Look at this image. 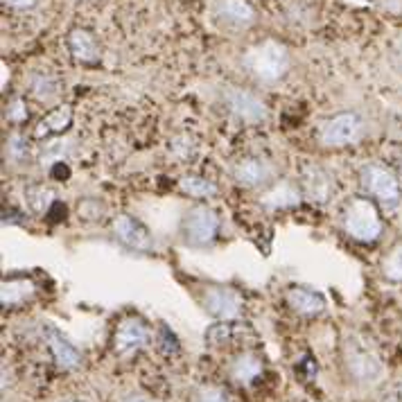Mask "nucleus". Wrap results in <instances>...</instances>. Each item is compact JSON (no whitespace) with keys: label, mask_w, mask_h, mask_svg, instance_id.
Returning <instances> with one entry per match:
<instances>
[{"label":"nucleus","mask_w":402,"mask_h":402,"mask_svg":"<svg viewBox=\"0 0 402 402\" xmlns=\"http://www.w3.org/2000/svg\"><path fill=\"white\" fill-rule=\"evenodd\" d=\"M244 68L256 80L265 84H274L285 77L289 70V50L280 41L267 39L244 52Z\"/></svg>","instance_id":"obj_1"},{"label":"nucleus","mask_w":402,"mask_h":402,"mask_svg":"<svg viewBox=\"0 0 402 402\" xmlns=\"http://www.w3.org/2000/svg\"><path fill=\"white\" fill-rule=\"evenodd\" d=\"M341 224H344V231L348 233L353 240L364 242V244H371L379 240V235H382V217H379L375 201H371L368 197L348 199V203L344 206V213H341Z\"/></svg>","instance_id":"obj_2"},{"label":"nucleus","mask_w":402,"mask_h":402,"mask_svg":"<svg viewBox=\"0 0 402 402\" xmlns=\"http://www.w3.org/2000/svg\"><path fill=\"white\" fill-rule=\"evenodd\" d=\"M344 364L351 379L357 384H375L384 375V364L379 355L360 334H351L344 341Z\"/></svg>","instance_id":"obj_3"},{"label":"nucleus","mask_w":402,"mask_h":402,"mask_svg":"<svg viewBox=\"0 0 402 402\" xmlns=\"http://www.w3.org/2000/svg\"><path fill=\"white\" fill-rule=\"evenodd\" d=\"M364 136V120L353 111L337 113L317 127V143L325 149H341L360 143Z\"/></svg>","instance_id":"obj_4"},{"label":"nucleus","mask_w":402,"mask_h":402,"mask_svg":"<svg viewBox=\"0 0 402 402\" xmlns=\"http://www.w3.org/2000/svg\"><path fill=\"white\" fill-rule=\"evenodd\" d=\"M220 215L211 206L194 203L190 211L183 215L181 222V237L190 246H211L217 235H220Z\"/></svg>","instance_id":"obj_5"},{"label":"nucleus","mask_w":402,"mask_h":402,"mask_svg":"<svg viewBox=\"0 0 402 402\" xmlns=\"http://www.w3.org/2000/svg\"><path fill=\"white\" fill-rule=\"evenodd\" d=\"M362 186L364 190L371 194L375 201H379L382 206H394L400 203L402 199V190H400V181L396 179V175L389 168L379 165V163H366L362 168Z\"/></svg>","instance_id":"obj_6"},{"label":"nucleus","mask_w":402,"mask_h":402,"mask_svg":"<svg viewBox=\"0 0 402 402\" xmlns=\"http://www.w3.org/2000/svg\"><path fill=\"white\" fill-rule=\"evenodd\" d=\"M224 104L237 120H242L246 125H258L267 120L269 108L263 102V97H258L253 91L242 89V86H226L224 93Z\"/></svg>","instance_id":"obj_7"},{"label":"nucleus","mask_w":402,"mask_h":402,"mask_svg":"<svg viewBox=\"0 0 402 402\" xmlns=\"http://www.w3.org/2000/svg\"><path fill=\"white\" fill-rule=\"evenodd\" d=\"M203 308L220 321H235L244 310V301L235 289L224 285H211L203 289Z\"/></svg>","instance_id":"obj_8"},{"label":"nucleus","mask_w":402,"mask_h":402,"mask_svg":"<svg viewBox=\"0 0 402 402\" xmlns=\"http://www.w3.org/2000/svg\"><path fill=\"white\" fill-rule=\"evenodd\" d=\"M111 231L115 235V240L125 244L127 249L138 253H149L154 251V237L147 231V226L143 222H138L136 217L132 215H118L113 224H111Z\"/></svg>","instance_id":"obj_9"},{"label":"nucleus","mask_w":402,"mask_h":402,"mask_svg":"<svg viewBox=\"0 0 402 402\" xmlns=\"http://www.w3.org/2000/svg\"><path fill=\"white\" fill-rule=\"evenodd\" d=\"M149 341V328L143 319L138 317H127L118 323L115 334H113V351L120 357H132L140 353Z\"/></svg>","instance_id":"obj_10"},{"label":"nucleus","mask_w":402,"mask_h":402,"mask_svg":"<svg viewBox=\"0 0 402 402\" xmlns=\"http://www.w3.org/2000/svg\"><path fill=\"white\" fill-rule=\"evenodd\" d=\"M231 177L235 179L237 186L242 188L271 186L274 165H271L267 158H260V156H242L231 165Z\"/></svg>","instance_id":"obj_11"},{"label":"nucleus","mask_w":402,"mask_h":402,"mask_svg":"<svg viewBox=\"0 0 402 402\" xmlns=\"http://www.w3.org/2000/svg\"><path fill=\"white\" fill-rule=\"evenodd\" d=\"M43 341H46L54 364H57L59 368H63V371H75V368L82 364V353L75 348V346L57 328L46 325V328H43Z\"/></svg>","instance_id":"obj_12"},{"label":"nucleus","mask_w":402,"mask_h":402,"mask_svg":"<svg viewBox=\"0 0 402 402\" xmlns=\"http://www.w3.org/2000/svg\"><path fill=\"white\" fill-rule=\"evenodd\" d=\"M215 18L226 27L244 30L256 23V9L246 0H217Z\"/></svg>","instance_id":"obj_13"},{"label":"nucleus","mask_w":402,"mask_h":402,"mask_svg":"<svg viewBox=\"0 0 402 402\" xmlns=\"http://www.w3.org/2000/svg\"><path fill=\"white\" fill-rule=\"evenodd\" d=\"M301 190L314 203H328L330 197H332V192H334V183H332L330 175L323 168L312 165V168L303 170Z\"/></svg>","instance_id":"obj_14"},{"label":"nucleus","mask_w":402,"mask_h":402,"mask_svg":"<svg viewBox=\"0 0 402 402\" xmlns=\"http://www.w3.org/2000/svg\"><path fill=\"white\" fill-rule=\"evenodd\" d=\"M301 199H303L301 186H296V183H291L287 179H282V181H274L263 192L260 203L269 211H285V208H291V206H299Z\"/></svg>","instance_id":"obj_15"},{"label":"nucleus","mask_w":402,"mask_h":402,"mask_svg":"<svg viewBox=\"0 0 402 402\" xmlns=\"http://www.w3.org/2000/svg\"><path fill=\"white\" fill-rule=\"evenodd\" d=\"M68 50L73 54L75 61L80 63H97L100 61V43L93 37V32L84 30V27H77L73 30L68 34Z\"/></svg>","instance_id":"obj_16"},{"label":"nucleus","mask_w":402,"mask_h":402,"mask_svg":"<svg viewBox=\"0 0 402 402\" xmlns=\"http://www.w3.org/2000/svg\"><path fill=\"white\" fill-rule=\"evenodd\" d=\"M287 306L301 317H319L325 310V299L319 291L308 289V287H289L285 294Z\"/></svg>","instance_id":"obj_17"},{"label":"nucleus","mask_w":402,"mask_h":402,"mask_svg":"<svg viewBox=\"0 0 402 402\" xmlns=\"http://www.w3.org/2000/svg\"><path fill=\"white\" fill-rule=\"evenodd\" d=\"M265 371V364L263 360L256 355V353H242L237 355L235 360L231 362V368H228V373H231V379L242 387H249L253 384L256 379L263 375Z\"/></svg>","instance_id":"obj_18"},{"label":"nucleus","mask_w":402,"mask_h":402,"mask_svg":"<svg viewBox=\"0 0 402 402\" xmlns=\"http://www.w3.org/2000/svg\"><path fill=\"white\" fill-rule=\"evenodd\" d=\"M70 125H73V108H70V106H59V108H54V111H50V113L34 127V138L61 136Z\"/></svg>","instance_id":"obj_19"},{"label":"nucleus","mask_w":402,"mask_h":402,"mask_svg":"<svg viewBox=\"0 0 402 402\" xmlns=\"http://www.w3.org/2000/svg\"><path fill=\"white\" fill-rule=\"evenodd\" d=\"M34 294H37V285L30 278H12V280H3L0 299H3L5 308H16L27 303Z\"/></svg>","instance_id":"obj_20"},{"label":"nucleus","mask_w":402,"mask_h":402,"mask_svg":"<svg viewBox=\"0 0 402 402\" xmlns=\"http://www.w3.org/2000/svg\"><path fill=\"white\" fill-rule=\"evenodd\" d=\"M179 188L183 194H188V197L192 199H213L215 194H217V186L211 181V179H206L201 175H186V177H181L179 179Z\"/></svg>","instance_id":"obj_21"},{"label":"nucleus","mask_w":402,"mask_h":402,"mask_svg":"<svg viewBox=\"0 0 402 402\" xmlns=\"http://www.w3.org/2000/svg\"><path fill=\"white\" fill-rule=\"evenodd\" d=\"M382 276L391 282H402V242L389 249V253L382 258Z\"/></svg>","instance_id":"obj_22"},{"label":"nucleus","mask_w":402,"mask_h":402,"mask_svg":"<svg viewBox=\"0 0 402 402\" xmlns=\"http://www.w3.org/2000/svg\"><path fill=\"white\" fill-rule=\"evenodd\" d=\"M32 95L39 102H52L54 97H59V82L52 75H37L32 80Z\"/></svg>","instance_id":"obj_23"},{"label":"nucleus","mask_w":402,"mask_h":402,"mask_svg":"<svg viewBox=\"0 0 402 402\" xmlns=\"http://www.w3.org/2000/svg\"><path fill=\"white\" fill-rule=\"evenodd\" d=\"M25 199H27L30 208L41 215V213H46L50 208V203L54 201V192L48 186H32L25 190Z\"/></svg>","instance_id":"obj_24"},{"label":"nucleus","mask_w":402,"mask_h":402,"mask_svg":"<svg viewBox=\"0 0 402 402\" xmlns=\"http://www.w3.org/2000/svg\"><path fill=\"white\" fill-rule=\"evenodd\" d=\"M197 151H199L197 140L188 134H179V136L172 138V143H170V154L177 161H192L194 156H197Z\"/></svg>","instance_id":"obj_25"},{"label":"nucleus","mask_w":402,"mask_h":402,"mask_svg":"<svg viewBox=\"0 0 402 402\" xmlns=\"http://www.w3.org/2000/svg\"><path fill=\"white\" fill-rule=\"evenodd\" d=\"M7 151H9V158L12 161H23L27 156V140L23 136L14 134L7 140Z\"/></svg>","instance_id":"obj_26"},{"label":"nucleus","mask_w":402,"mask_h":402,"mask_svg":"<svg viewBox=\"0 0 402 402\" xmlns=\"http://www.w3.org/2000/svg\"><path fill=\"white\" fill-rule=\"evenodd\" d=\"M5 118H7V120L12 123V125H20V123H25V120H27V106H25V102H23V100H14V102H9Z\"/></svg>","instance_id":"obj_27"},{"label":"nucleus","mask_w":402,"mask_h":402,"mask_svg":"<svg viewBox=\"0 0 402 402\" xmlns=\"http://www.w3.org/2000/svg\"><path fill=\"white\" fill-rule=\"evenodd\" d=\"M197 402H231V398L220 387H203L197 394Z\"/></svg>","instance_id":"obj_28"},{"label":"nucleus","mask_w":402,"mask_h":402,"mask_svg":"<svg viewBox=\"0 0 402 402\" xmlns=\"http://www.w3.org/2000/svg\"><path fill=\"white\" fill-rule=\"evenodd\" d=\"M5 7L9 9H18V12H25V9H32L39 0H3Z\"/></svg>","instance_id":"obj_29"},{"label":"nucleus","mask_w":402,"mask_h":402,"mask_svg":"<svg viewBox=\"0 0 402 402\" xmlns=\"http://www.w3.org/2000/svg\"><path fill=\"white\" fill-rule=\"evenodd\" d=\"M382 402H402V384L391 387L387 394L382 396Z\"/></svg>","instance_id":"obj_30"},{"label":"nucleus","mask_w":402,"mask_h":402,"mask_svg":"<svg viewBox=\"0 0 402 402\" xmlns=\"http://www.w3.org/2000/svg\"><path fill=\"white\" fill-rule=\"evenodd\" d=\"M123 402H154V400L147 398V396H143V394H132V396H127Z\"/></svg>","instance_id":"obj_31"},{"label":"nucleus","mask_w":402,"mask_h":402,"mask_svg":"<svg viewBox=\"0 0 402 402\" xmlns=\"http://www.w3.org/2000/svg\"><path fill=\"white\" fill-rule=\"evenodd\" d=\"M61 402H80V400H61Z\"/></svg>","instance_id":"obj_32"}]
</instances>
